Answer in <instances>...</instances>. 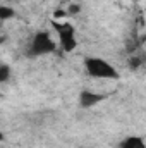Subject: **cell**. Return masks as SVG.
Instances as JSON below:
<instances>
[{
	"label": "cell",
	"instance_id": "6da1fadb",
	"mask_svg": "<svg viewBox=\"0 0 146 148\" xmlns=\"http://www.w3.org/2000/svg\"><path fill=\"white\" fill-rule=\"evenodd\" d=\"M55 50H57V41L52 38V35L48 31H38L31 36L28 47H26V57L36 59V57L53 53Z\"/></svg>",
	"mask_w": 146,
	"mask_h": 148
},
{
	"label": "cell",
	"instance_id": "7a4b0ae2",
	"mask_svg": "<svg viewBox=\"0 0 146 148\" xmlns=\"http://www.w3.org/2000/svg\"><path fill=\"white\" fill-rule=\"evenodd\" d=\"M84 71L88 76L96 79H119V71L103 57H86Z\"/></svg>",
	"mask_w": 146,
	"mask_h": 148
},
{
	"label": "cell",
	"instance_id": "3957f363",
	"mask_svg": "<svg viewBox=\"0 0 146 148\" xmlns=\"http://www.w3.org/2000/svg\"><path fill=\"white\" fill-rule=\"evenodd\" d=\"M52 28L55 29V33L59 36V43H60L64 52H72L77 47L76 29H74V26L71 23H67V21H53Z\"/></svg>",
	"mask_w": 146,
	"mask_h": 148
},
{
	"label": "cell",
	"instance_id": "277c9868",
	"mask_svg": "<svg viewBox=\"0 0 146 148\" xmlns=\"http://www.w3.org/2000/svg\"><path fill=\"white\" fill-rule=\"evenodd\" d=\"M105 98H107L105 93H98L93 90H81L79 97H77V103L81 109H91V107L98 105L100 102H103Z\"/></svg>",
	"mask_w": 146,
	"mask_h": 148
},
{
	"label": "cell",
	"instance_id": "5b68a950",
	"mask_svg": "<svg viewBox=\"0 0 146 148\" xmlns=\"http://www.w3.org/2000/svg\"><path fill=\"white\" fill-rule=\"evenodd\" d=\"M119 148H146L145 138H141V136H127L126 140L120 141Z\"/></svg>",
	"mask_w": 146,
	"mask_h": 148
},
{
	"label": "cell",
	"instance_id": "8992f818",
	"mask_svg": "<svg viewBox=\"0 0 146 148\" xmlns=\"http://www.w3.org/2000/svg\"><path fill=\"white\" fill-rule=\"evenodd\" d=\"M16 16V10L10 5H0V21H7L12 19Z\"/></svg>",
	"mask_w": 146,
	"mask_h": 148
},
{
	"label": "cell",
	"instance_id": "52a82bcc",
	"mask_svg": "<svg viewBox=\"0 0 146 148\" xmlns=\"http://www.w3.org/2000/svg\"><path fill=\"white\" fill-rule=\"evenodd\" d=\"M9 77H10V67L5 64H0V83L9 81Z\"/></svg>",
	"mask_w": 146,
	"mask_h": 148
},
{
	"label": "cell",
	"instance_id": "ba28073f",
	"mask_svg": "<svg viewBox=\"0 0 146 148\" xmlns=\"http://www.w3.org/2000/svg\"><path fill=\"white\" fill-rule=\"evenodd\" d=\"M141 66H143V59H141V57L132 55V57L129 59V67H131V69H134V71H136V69H138V67H141Z\"/></svg>",
	"mask_w": 146,
	"mask_h": 148
},
{
	"label": "cell",
	"instance_id": "9c48e42d",
	"mask_svg": "<svg viewBox=\"0 0 146 148\" xmlns=\"http://www.w3.org/2000/svg\"><path fill=\"white\" fill-rule=\"evenodd\" d=\"M3 140H5V134H3V133H2V129H0V143H2Z\"/></svg>",
	"mask_w": 146,
	"mask_h": 148
}]
</instances>
